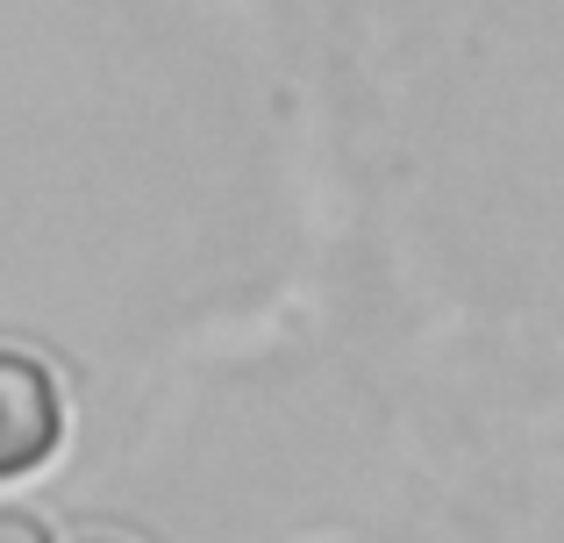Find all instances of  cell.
Here are the masks:
<instances>
[{
    "mask_svg": "<svg viewBox=\"0 0 564 543\" xmlns=\"http://www.w3.org/2000/svg\"><path fill=\"white\" fill-rule=\"evenodd\" d=\"M65 436V393L57 372L29 350H0V479H22L57 458Z\"/></svg>",
    "mask_w": 564,
    "mask_h": 543,
    "instance_id": "6da1fadb",
    "label": "cell"
},
{
    "mask_svg": "<svg viewBox=\"0 0 564 543\" xmlns=\"http://www.w3.org/2000/svg\"><path fill=\"white\" fill-rule=\"evenodd\" d=\"M0 543H57L51 522L29 515V508H0Z\"/></svg>",
    "mask_w": 564,
    "mask_h": 543,
    "instance_id": "7a4b0ae2",
    "label": "cell"
},
{
    "mask_svg": "<svg viewBox=\"0 0 564 543\" xmlns=\"http://www.w3.org/2000/svg\"><path fill=\"white\" fill-rule=\"evenodd\" d=\"M79 543H122V536H79Z\"/></svg>",
    "mask_w": 564,
    "mask_h": 543,
    "instance_id": "3957f363",
    "label": "cell"
}]
</instances>
